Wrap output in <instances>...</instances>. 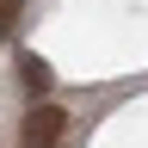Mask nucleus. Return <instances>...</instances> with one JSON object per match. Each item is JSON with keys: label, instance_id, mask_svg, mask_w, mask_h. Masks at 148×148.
I'll use <instances>...</instances> for the list:
<instances>
[{"label": "nucleus", "instance_id": "f257e3e1", "mask_svg": "<svg viewBox=\"0 0 148 148\" xmlns=\"http://www.w3.org/2000/svg\"><path fill=\"white\" fill-rule=\"evenodd\" d=\"M62 130H68V111L62 105H37L31 117H25V130H18V148H56Z\"/></svg>", "mask_w": 148, "mask_h": 148}, {"label": "nucleus", "instance_id": "7ed1b4c3", "mask_svg": "<svg viewBox=\"0 0 148 148\" xmlns=\"http://www.w3.org/2000/svg\"><path fill=\"white\" fill-rule=\"evenodd\" d=\"M18 12H25V0H0V37L18 31Z\"/></svg>", "mask_w": 148, "mask_h": 148}, {"label": "nucleus", "instance_id": "f03ea898", "mask_svg": "<svg viewBox=\"0 0 148 148\" xmlns=\"http://www.w3.org/2000/svg\"><path fill=\"white\" fill-rule=\"evenodd\" d=\"M18 80H25L31 92H49V80H56V74H49V62H43V56H25V62H18Z\"/></svg>", "mask_w": 148, "mask_h": 148}]
</instances>
